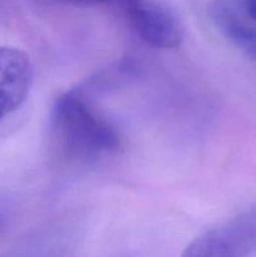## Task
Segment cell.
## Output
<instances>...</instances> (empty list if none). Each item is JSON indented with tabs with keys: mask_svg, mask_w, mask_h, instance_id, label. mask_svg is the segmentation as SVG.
<instances>
[{
	"mask_svg": "<svg viewBox=\"0 0 256 257\" xmlns=\"http://www.w3.org/2000/svg\"><path fill=\"white\" fill-rule=\"evenodd\" d=\"M256 251V208L218 223L187 245L186 257H240Z\"/></svg>",
	"mask_w": 256,
	"mask_h": 257,
	"instance_id": "obj_2",
	"label": "cell"
},
{
	"mask_svg": "<svg viewBox=\"0 0 256 257\" xmlns=\"http://www.w3.org/2000/svg\"><path fill=\"white\" fill-rule=\"evenodd\" d=\"M241 5L248 17L256 19V0H241Z\"/></svg>",
	"mask_w": 256,
	"mask_h": 257,
	"instance_id": "obj_7",
	"label": "cell"
},
{
	"mask_svg": "<svg viewBox=\"0 0 256 257\" xmlns=\"http://www.w3.org/2000/svg\"><path fill=\"white\" fill-rule=\"evenodd\" d=\"M211 17L218 30L235 47L256 60V19L246 14L241 3L217 0L211 8Z\"/></svg>",
	"mask_w": 256,
	"mask_h": 257,
	"instance_id": "obj_5",
	"label": "cell"
},
{
	"mask_svg": "<svg viewBox=\"0 0 256 257\" xmlns=\"http://www.w3.org/2000/svg\"><path fill=\"white\" fill-rule=\"evenodd\" d=\"M34 80L29 55L14 47H0V122L27 102Z\"/></svg>",
	"mask_w": 256,
	"mask_h": 257,
	"instance_id": "obj_4",
	"label": "cell"
},
{
	"mask_svg": "<svg viewBox=\"0 0 256 257\" xmlns=\"http://www.w3.org/2000/svg\"><path fill=\"white\" fill-rule=\"evenodd\" d=\"M43 2L55 3V4L63 5H75V7H90V5L105 4V3H118L119 0H43Z\"/></svg>",
	"mask_w": 256,
	"mask_h": 257,
	"instance_id": "obj_6",
	"label": "cell"
},
{
	"mask_svg": "<svg viewBox=\"0 0 256 257\" xmlns=\"http://www.w3.org/2000/svg\"><path fill=\"white\" fill-rule=\"evenodd\" d=\"M50 135L55 147L68 160H92L114 152L120 145L115 128L78 92H68L55 100Z\"/></svg>",
	"mask_w": 256,
	"mask_h": 257,
	"instance_id": "obj_1",
	"label": "cell"
},
{
	"mask_svg": "<svg viewBox=\"0 0 256 257\" xmlns=\"http://www.w3.org/2000/svg\"><path fill=\"white\" fill-rule=\"evenodd\" d=\"M138 37L153 48L173 49L183 40V27L175 13L155 0H119Z\"/></svg>",
	"mask_w": 256,
	"mask_h": 257,
	"instance_id": "obj_3",
	"label": "cell"
},
{
	"mask_svg": "<svg viewBox=\"0 0 256 257\" xmlns=\"http://www.w3.org/2000/svg\"><path fill=\"white\" fill-rule=\"evenodd\" d=\"M2 125H3V122H0V131H2Z\"/></svg>",
	"mask_w": 256,
	"mask_h": 257,
	"instance_id": "obj_8",
	"label": "cell"
}]
</instances>
